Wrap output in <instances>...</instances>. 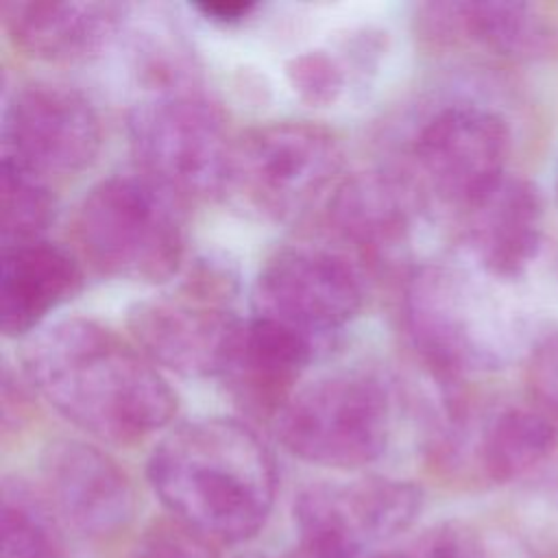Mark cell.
Instances as JSON below:
<instances>
[{
  "mask_svg": "<svg viewBox=\"0 0 558 558\" xmlns=\"http://www.w3.org/2000/svg\"><path fill=\"white\" fill-rule=\"evenodd\" d=\"M35 390L72 425L113 445L163 429L177 399L153 362L109 327L63 318L37 329L22 353Z\"/></svg>",
  "mask_w": 558,
  "mask_h": 558,
  "instance_id": "1",
  "label": "cell"
},
{
  "mask_svg": "<svg viewBox=\"0 0 558 558\" xmlns=\"http://www.w3.org/2000/svg\"><path fill=\"white\" fill-rule=\"evenodd\" d=\"M148 482L177 523L207 541L242 543L272 510L277 471L255 429L207 416L159 440L148 458Z\"/></svg>",
  "mask_w": 558,
  "mask_h": 558,
  "instance_id": "2",
  "label": "cell"
},
{
  "mask_svg": "<svg viewBox=\"0 0 558 558\" xmlns=\"http://www.w3.org/2000/svg\"><path fill=\"white\" fill-rule=\"evenodd\" d=\"M76 240L102 275L157 283L177 272L185 231L174 192L148 174L98 181L76 211Z\"/></svg>",
  "mask_w": 558,
  "mask_h": 558,
  "instance_id": "3",
  "label": "cell"
},
{
  "mask_svg": "<svg viewBox=\"0 0 558 558\" xmlns=\"http://www.w3.org/2000/svg\"><path fill=\"white\" fill-rule=\"evenodd\" d=\"M275 432L296 458L327 469L375 462L392 432L390 388L371 373L340 371L296 388L275 412Z\"/></svg>",
  "mask_w": 558,
  "mask_h": 558,
  "instance_id": "4",
  "label": "cell"
},
{
  "mask_svg": "<svg viewBox=\"0 0 558 558\" xmlns=\"http://www.w3.org/2000/svg\"><path fill=\"white\" fill-rule=\"evenodd\" d=\"M144 174L170 192L209 196L229 185L233 146L218 107L179 83L155 85L129 113Z\"/></svg>",
  "mask_w": 558,
  "mask_h": 558,
  "instance_id": "5",
  "label": "cell"
},
{
  "mask_svg": "<svg viewBox=\"0 0 558 558\" xmlns=\"http://www.w3.org/2000/svg\"><path fill=\"white\" fill-rule=\"evenodd\" d=\"M414 347L442 375L497 368L508 351L506 318L488 290L447 264L418 268L405 288Z\"/></svg>",
  "mask_w": 558,
  "mask_h": 558,
  "instance_id": "6",
  "label": "cell"
},
{
  "mask_svg": "<svg viewBox=\"0 0 558 558\" xmlns=\"http://www.w3.org/2000/svg\"><path fill=\"white\" fill-rule=\"evenodd\" d=\"M423 493L392 477L331 480L305 486L294 499L303 558H375L418 517Z\"/></svg>",
  "mask_w": 558,
  "mask_h": 558,
  "instance_id": "7",
  "label": "cell"
},
{
  "mask_svg": "<svg viewBox=\"0 0 558 558\" xmlns=\"http://www.w3.org/2000/svg\"><path fill=\"white\" fill-rule=\"evenodd\" d=\"M342 150L331 131L312 122H270L233 146L229 185L272 220L303 214L336 179Z\"/></svg>",
  "mask_w": 558,
  "mask_h": 558,
  "instance_id": "8",
  "label": "cell"
},
{
  "mask_svg": "<svg viewBox=\"0 0 558 558\" xmlns=\"http://www.w3.org/2000/svg\"><path fill=\"white\" fill-rule=\"evenodd\" d=\"M364 283L342 251L290 244L275 251L257 272L255 314L314 340L342 329L362 307Z\"/></svg>",
  "mask_w": 558,
  "mask_h": 558,
  "instance_id": "9",
  "label": "cell"
},
{
  "mask_svg": "<svg viewBox=\"0 0 558 558\" xmlns=\"http://www.w3.org/2000/svg\"><path fill=\"white\" fill-rule=\"evenodd\" d=\"M510 131L506 120L477 102H449L434 111L412 144L423 185L462 211L506 177Z\"/></svg>",
  "mask_w": 558,
  "mask_h": 558,
  "instance_id": "10",
  "label": "cell"
},
{
  "mask_svg": "<svg viewBox=\"0 0 558 558\" xmlns=\"http://www.w3.org/2000/svg\"><path fill=\"white\" fill-rule=\"evenodd\" d=\"M92 100L65 83L33 81L4 107V157L39 177L68 174L92 163L100 148Z\"/></svg>",
  "mask_w": 558,
  "mask_h": 558,
  "instance_id": "11",
  "label": "cell"
},
{
  "mask_svg": "<svg viewBox=\"0 0 558 558\" xmlns=\"http://www.w3.org/2000/svg\"><path fill=\"white\" fill-rule=\"evenodd\" d=\"M242 323L205 290L150 296L129 310V329L140 351L185 377L225 375Z\"/></svg>",
  "mask_w": 558,
  "mask_h": 558,
  "instance_id": "12",
  "label": "cell"
},
{
  "mask_svg": "<svg viewBox=\"0 0 558 558\" xmlns=\"http://www.w3.org/2000/svg\"><path fill=\"white\" fill-rule=\"evenodd\" d=\"M41 477L57 517L83 536H113L133 519V486L96 445L65 438L50 442L41 456Z\"/></svg>",
  "mask_w": 558,
  "mask_h": 558,
  "instance_id": "13",
  "label": "cell"
},
{
  "mask_svg": "<svg viewBox=\"0 0 558 558\" xmlns=\"http://www.w3.org/2000/svg\"><path fill=\"white\" fill-rule=\"evenodd\" d=\"M543 238L538 187L506 174L464 209V242L482 275L499 281L521 277L534 262Z\"/></svg>",
  "mask_w": 558,
  "mask_h": 558,
  "instance_id": "14",
  "label": "cell"
},
{
  "mask_svg": "<svg viewBox=\"0 0 558 558\" xmlns=\"http://www.w3.org/2000/svg\"><path fill=\"white\" fill-rule=\"evenodd\" d=\"M129 7L87 0H11L2 4L11 41L28 57L52 63L100 54L120 31Z\"/></svg>",
  "mask_w": 558,
  "mask_h": 558,
  "instance_id": "15",
  "label": "cell"
},
{
  "mask_svg": "<svg viewBox=\"0 0 558 558\" xmlns=\"http://www.w3.org/2000/svg\"><path fill=\"white\" fill-rule=\"evenodd\" d=\"M421 214L414 183L392 170H364L336 185L329 201L333 229L355 248L373 255L403 251Z\"/></svg>",
  "mask_w": 558,
  "mask_h": 558,
  "instance_id": "16",
  "label": "cell"
},
{
  "mask_svg": "<svg viewBox=\"0 0 558 558\" xmlns=\"http://www.w3.org/2000/svg\"><path fill=\"white\" fill-rule=\"evenodd\" d=\"M81 286V266L63 246L46 240L2 246V331L24 336L37 327L41 329L46 316L68 303Z\"/></svg>",
  "mask_w": 558,
  "mask_h": 558,
  "instance_id": "17",
  "label": "cell"
},
{
  "mask_svg": "<svg viewBox=\"0 0 558 558\" xmlns=\"http://www.w3.org/2000/svg\"><path fill=\"white\" fill-rule=\"evenodd\" d=\"M316 342L292 327L255 314L242 323L225 377L244 401L257 408L272 405L277 412L294 392L292 384L312 362Z\"/></svg>",
  "mask_w": 558,
  "mask_h": 558,
  "instance_id": "18",
  "label": "cell"
},
{
  "mask_svg": "<svg viewBox=\"0 0 558 558\" xmlns=\"http://www.w3.org/2000/svg\"><path fill=\"white\" fill-rule=\"evenodd\" d=\"M558 449V427L530 408H501L471 440L475 471L490 484H510L536 471Z\"/></svg>",
  "mask_w": 558,
  "mask_h": 558,
  "instance_id": "19",
  "label": "cell"
},
{
  "mask_svg": "<svg viewBox=\"0 0 558 558\" xmlns=\"http://www.w3.org/2000/svg\"><path fill=\"white\" fill-rule=\"evenodd\" d=\"M429 9L438 31L464 37L501 57L530 59L541 54L549 44L547 22L525 2H445L432 4Z\"/></svg>",
  "mask_w": 558,
  "mask_h": 558,
  "instance_id": "20",
  "label": "cell"
},
{
  "mask_svg": "<svg viewBox=\"0 0 558 558\" xmlns=\"http://www.w3.org/2000/svg\"><path fill=\"white\" fill-rule=\"evenodd\" d=\"M0 558H63L57 512L24 480H4L0 493Z\"/></svg>",
  "mask_w": 558,
  "mask_h": 558,
  "instance_id": "21",
  "label": "cell"
},
{
  "mask_svg": "<svg viewBox=\"0 0 558 558\" xmlns=\"http://www.w3.org/2000/svg\"><path fill=\"white\" fill-rule=\"evenodd\" d=\"M54 216V198L44 177L2 159L0 170V238L2 246L41 240Z\"/></svg>",
  "mask_w": 558,
  "mask_h": 558,
  "instance_id": "22",
  "label": "cell"
},
{
  "mask_svg": "<svg viewBox=\"0 0 558 558\" xmlns=\"http://www.w3.org/2000/svg\"><path fill=\"white\" fill-rule=\"evenodd\" d=\"M286 76L294 94L316 107L333 105L347 87V70L338 57L325 50H310L286 63Z\"/></svg>",
  "mask_w": 558,
  "mask_h": 558,
  "instance_id": "23",
  "label": "cell"
},
{
  "mask_svg": "<svg viewBox=\"0 0 558 558\" xmlns=\"http://www.w3.org/2000/svg\"><path fill=\"white\" fill-rule=\"evenodd\" d=\"M375 558H493L482 536L464 523H440L403 547Z\"/></svg>",
  "mask_w": 558,
  "mask_h": 558,
  "instance_id": "24",
  "label": "cell"
},
{
  "mask_svg": "<svg viewBox=\"0 0 558 558\" xmlns=\"http://www.w3.org/2000/svg\"><path fill=\"white\" fill-rule=\"evenodd\" d=\"M131 558H214V554L207 538L174 521L146 530Z\"/></svg>",
  "mask_w": 558,
  "mask_h": 558,
  "instance_id": "25",
  "label": "cell"
},
{
  "mask_svg": "<svg viewBox=\"0 0 558 558\" xmlns=\"http://www.w3.org/2000/svg\"><path fill=\"white\" fill-rule=\"evenodd\" d=\"M527 381L536 401L558 416V333L545 338L532 351Z\"/></svg>",
  "mask_w": 558,
  "mask_h": 558,
  "instance_id": "26",
  "label": "cell"
},
{
  "mask_svg": "<svg viewBox=\"0 0 558 558\" xmlns=\"http://www.w3.org/2000/svg\"><path fill=\"white\" fill-rule=\"evenodd\" d=\"M196 9L211 20L227 24V22H238L246 17L255 9V4L253 2H203Z\"/></svg>",
  "mask_w": 558,
  "mask_h": 558,
  "instance_id": "27",
  "label": "cell"
},
{
  "mask_svg": "<svg viewBox=\"0 0 558 558\" xmlns=\"http://www.w3.org/2000/svg\"><path fill=\"white\" fill-rule=\"evenodd\" d=\"M238 558H266V556H259V554H242Z\"/></svg>",
  "mask_w": 558,
  "mask_h": 558,
  "instance_id": "28",
  "label": "cell"
}]
</instances>
